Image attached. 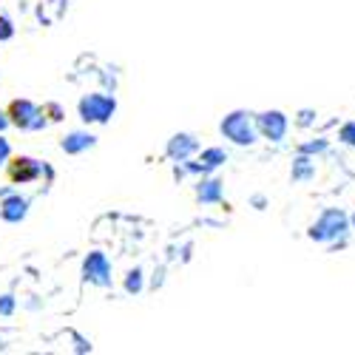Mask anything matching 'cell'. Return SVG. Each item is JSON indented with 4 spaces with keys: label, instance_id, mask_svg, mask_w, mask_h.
<instances>
[{
    "label": "cell",
    "instance_id": "cell-1",
    "mask_svg": "<svg viewBox=\"0 0 355 355\" xmlns=\"http://www.w3.org/2000/svg\"><path fill=\"white\" fill-rule=\"evenodd\" d=\"M352 227V219L341 211V208H327L324 211L307 230V236L313 242H321V245H330L336 239H341V236Z\"/></svg>",
    "mask_w": 355,
    "mask_h": 355
},
{
    "label": "cell",
    "instance_id": "cell-2",
    "mask_svg": "<svg viewBox=\"0 0 355 355\" xmlns=\"http://www.w3.org/2000/svg\"><path fill=\"white\" fill-rule=\"evenodd\" d=\"M222 134L230 142H236V145H253L256 137H259V128H256L253 114H248V111H230L222 120Z\"/></svg>",
    "mask_w": 355,
    "mask_h": 355
},
{
    "label": "cell",
    "instance_id": "cell-3",
    "mask_svg": "<svg viewBox=\"0 0 355 355\" xmlns=\"http://www.w3.org/2000/svg\"><path fill=\"white\" fill-rule=\"evenodd\" d=\"M77 111L83 123H108L116 111V100L108 94H85Z\"/></svg>",
    "mask_w": 355,
    "mask_h": 355
},
{
    "label": "cell",
    "instance_id": "cell-4",
    "mask_svg": "<svg viewBox=\"0 0 355 355\" xmlns=\"http://www.w3.org/2000/svg\"><path fill=\"white\" fill-rule=\"evenodd\" d=\"M9 120L20 131H40V128H46V111H40L28 100H15L9 105Z\"/></svg>",
    "mask_w": 355,
    "mask_h": 355
},
{
    "label": "cell",
    "instance_id": "cell-5",
    "mask_svg": "<svg viewBox=\"0 0 355 355\" xmlns=\"http://www.w3.org/2000/svg\"><path fill=\"white\" fill-rule=\"evenodd\" d=\"M83 279L88 284H97V287H111V261L105 259V253L94 250L88 253L83 261Z\"/></svg>",
    "mask_w": 355,
    "mask_h": 355
},
{
    "label": "cell",
    "instance_id": "cell-6",
    "mask_svg": "<svg viewBox=\"0 0 355 355\" xmlns=\"http://www.w3.org/2000/svg\"><path fill=\"white\" fill-rule=\"evenodd\" d=\"M256 128H259V134H261L264 139L282 142V139L287 137L290 123H287V116H284L282 111H261V114H256Z\"/></svg>",
    "mask_w": 355,
    "mask_h": 355
},
{
    "label": "cell",
    "instance_id": "cell-7",
    "mask_svg": "<svg viewBox=\"0 0 355 355\" xmlns=\"http://www.w3.org/2000/svg\"><path fill=\"white\" fill-rule=\"evenodd\" d=\"M43 173V165L32 157H17L12 165H9V180L12 182H32Z\"/></svg>",
    "mask_w": 355,
    "mask_h": 355
},
{
    "label": "cell",
    "instance_id": "cell-8",
    "mask_svg": "<svg viewBox=\"0 0 355 355\" xmlns=\"http://www.w3.org/2000/svg\"><path fill=\"white\" fill-rule=\"evenodd\" d=\"M196 148H199V142L191 134H176L168 139V157L173 162H188L196 154Z\"/></svg>",
    "mask_w": 355,
    "mask_h": 355
},
{
    "label": "cell",
    "instance_id": "cell-9",
    "mask_svg": "<svg viewBox=\"0 0 355 355\" xmlns=\"http://www.w3.org/2000/svg\"><path fill=\"white\" fill-rule=\"evenodd\" d=\"M225 162H227V151H225V148H216L214 145V148H205L199 162H191L188 171H193V173H211V171H216Z\"/></svg>",
    "mask_w": 355,
    "mask_h": 355
},
{
    "label": "cell",
    "instance_id": "cell-10",
    "mask_svg": "<svg viewBox=\"0 0 355 355\" xmlns=\"http://www.w3.org/2000/svg\"><path fill=\"white\" fill-rule=\"evenodd\" d=\"M28 214V199L20 196V193H12V196H3V205H0V216H3L6 222L17 225L23 222Z\"/></svg>",
    "mask_w": 355,
    "mask_h": 355
},
{
    "label": "cell",
    "instance_id": "cell-11",
    "mask_svg": "<svg viewBox=\"0 0 355 355\" xmlns=\"http://www.w3.org/2000/svg\"><path fill=\"white\" fill-rule=\"evenodd\" d=\"M94 145H97V137L88 134V131H71V134H66L63 142H60V148H63L66 154H71V157L88 151V148H94Z\"/></svg>",
    "mask_w": 355,
    "mask_h": 355
},
{
    "label": "cell",
    "instance_id": "cell-12",
    "mask_svg": "<svg viewBox=\"0 0 355 355\" xmlns=\"http://www.w3.org/2000/svg\"><path fill=\"white\" fill-rule=\"evenodd\" d=\"M290 176H293V182H310L313 180V176H315V162L310 159V154L299 151V157H295V162H293Z\"/></svg>",
    "mask_w": 355,
    "mask_h": 355
},
{
    "label": "cell",
    "instance_id": "cell-13",
    "mask_svg": "<svg viewBox=\"0 0 355 355\" xmlns=\"http://www.w3.org/2000/svg\"><path fill=\"white\" fill-rule=\"evenodd\" d=\"M196 199L202 205H216L222 202V180H205L199 188H196Z\"/></svg>",
    "mask_w": 355,
    "mask_h": 355
},
{
    "label": "cell",
    "instance_id": "cell-14",
    "mask_svg": "<svg viewBox=\"0 0 355 355\" xmlns=\"http://www.w3.org/2000/svg\"><path fill=\"white\" fill-rule=\"evenodd\" d=\"M139 290H142V270H139V268H134V270L125 276V293L137 295Z\"/></svg>",
    "mask_w": 355,
    "mask_h": 355
},
{
    "label": "cell",
    "instance_id": "cell-15",
    "mask_svg": "<svg viewBox=\"0 0 355 355\" xmlns=\"http://www.w3.org/2000/svg\"><path fill=\"white\" fill-rule=\"evenodd\" d=\"M338 139H341L344 145L355 148V120H352V123H344V125H341V131H338Z\"/></svg>",
    "mask_w": 355,
    "mask_h": 355
},
{
    "label": "cell",
    "instance_id": "cell-16",
    "mask_svg": "<svg viewBox=\"0 0 355 355\" xmlns=\"http://www.w3.org/2000/svg\"><path fill=\"white\" fill-rule=\"evenodd\" d=\"M302 154H324L327 151V139H315V142H307V145H302L299 148Z\"/></svg>",
    "mask_w": 355,
    "mask_h": 355
},
{
    "label": "cell",
    "instance_id": "cell-17",
    "mask_svg": "<svg viewBox=\"0 0 355 355\" xmlns=\"http://www.w3.org/2000/svg\"><path fill=\"white\" fill-rule=\"evenodd\" d=\"M12 37H15V26H12V20L0 15V43H3V40H12Z\"/></svg>",
    "mask_w": 355,
    "mask_h": 355
},
{
    "label": "cell",
    "instance_id": "cell-18",
    "mask_svg": "<svg viewBox=\"0 0 355 355\" xmlns=\"http://www.w3.org/2000/svg\"><path fill=\"white\" fill-rule=\"evenodd\" d=\"M15 313V295H0V315H12Z\"/></svg>",
    "mask_w": 355,
    "mask_h": 355
},
{
    "label": "cell",
    "instance_id": "cell-19",
    "mask_svg": "<svg viewBox=\"0 0 355 355\" xmlns=\"http://www.w3.org/2000/svg\"><path fill=\"white\" fill-rule=\"evenodd\" d=\"M9 154H12V148H9V139L0 134V165H3L6 159H9Z\"/></svg>",
    "mask_w": 355,
    "mask_h": 355
},
{
    "label": "cell",
    "instance_id": "cell-20",
    "mask_svg": "<svg viewBox=\"0 0 355 355\" xmlns=\"http://www.w3.org/2000/svg\"><path fill=\"white\" fill-rule=\"evenodd\" d=\"M43 111H49V114H51V120H60V114H63V111H60V105H46Z\"/></svg>",
    "mask_w": 355,
    "mask_h": 355
},
{
    "label": "cell",
    "instance_id": "cell-21",
    "mask_svg": "<svg viewBox=\"0 0 355 355\" xmlns=\"http://www.w3.org/2000/svg\"><path fill=\"white\" fill-rule=\"evenodd\" d=\"M9 123H12V120H9V114H6V111H0V134L9 128Z\"/></svg>",
    "mask_w": 355,
    "mask_h": 355
},
{
    "label": "cell",
    "instance_id": "cell-22",
    "mask_svg": "<svg viewBox=\"0 0 355 355\" xmlns=\"http://www.w3.org/2000/svg\"><path fill=\"white\" fill-rule=\"evenodd\" d=\"M349 219H352V230H355V214H352V216H349Z\"/></svg>",
    "mask_w": 355,
    "mask_h": 355
}]
</instances>
